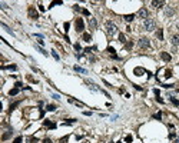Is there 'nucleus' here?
<instances>
[{"label":"nucleus","instance_id":"nucleus-1","mask_svg":"<svg viewBox=\"0 0 179 143\" xmlns=\"http://www.w3.org/2000/svg\"><path fill=\"white\" fill-rule=\"evenodd\" d=\"M105 29H106L107 36H113V34L118 32V29H116V26H115L113 22H106V23H105Z\"/></svg>","mask_w":179,"mask_h":143},{"label":"nucleus","instance_id":"nucleus-2","mask_svg":"<svg viewBox=\"0 0 179 143\" xmlns=\"http://www.w3.org/2000/svg\"><path fill=\"white\" fill-rule=\"evenodd\" d=\"M155 20H152V19H146L145 20V23H143V27H145V30H148V32H152V30H155Z\"/></svg>","mask_w":179,"mask_h":143},{"label":"nucleus","instance_id":"nucleus-3","mask_svg":"<svg viewBox=\"0 0 179 143\" xmlns=\"http://www.w3.org/2000/svg\"><path fill=\"white\" fill-rule=\"evenodd\" d=\"M138 46H139L140 49H148V47H151V40H149L148 37H142V39L138 42Z\"/></svg>","mask_w":179,"mask_h":143},{"label":"nucleus","instance_id":"nucleus-4","mask_svg":"<svg viewBox=\"0 0 179 143\" xmlns=\"http://www.w3.org/2000/svg\"><path fill=\"white\" fill-rule=\"evenodd\" d=\"M75 27H76V32H83L85 29V23H83V19L82 17H77L76 22H75Z\"/></svg>","mask_w":179,"mask_h":143},{"label":"nucleus","instance_id":"nucleus-5","mask_svg":"<svg viewBox=\"0 0 179 143\" xmlns=\"http://www.w3.org/2000/svg\"><path fill=\"white\" fill-rule=\"evenodd\" d=\"M27 13H29V17H30V19H33V20H36V19H37V17H39L37 12H36V9H34L33 6H30V7H29Z\"/></svg>","mask_w":179,"mask_h":143},{"label":"nucleus","instance_id":"nucleus-6","mask_svg":"<svg viewBox=\"0 0 179 143\" xmlns=\"http://www.w3.org/2000/svg\"><path fill=\"white\" fill-rule=\"evenodd\" d=\"M138 16L140 17V19H145V20H146V19H148V16H149V13H148V10H146L145 7H142V9L138 12Z\"/></svg>","mask_w":179,"mask_h":143},{"label":"nucleus","instance_id":"nucleus-7","mask_svg":"<svg viewBox=\"0 0 179 143\" xmlns=\"http://www.w3.org/2000/svg\"><path fill=\"white\" fill-rule=\"evenodd\" d=\"M151 4H152L153 7L159 9V7H162V6H165V2H163V0H152V2H151Z\"/></svg>","mask_w":179,"mask_h":143},{"label":"nucleus","instance_id":"nucleus-8","mask_svg":"<svg viewBox=\"0 0 179 143\" xmlns=\"http://www.w3.org/2000/svg\"><path fill=\"white\" fill-rule=\"evenodd\" d=\"M160 57H162V60H165V62H171V55H169V53H166V52H162V53H160Z\"/></svg>","mask_w":179,"mask_h":143},{"label":"nucleus","instance_id":"nucleus-9","mask_svg":"<svg viewBox=\"0 0 179 143\" xmlns=\"http://www.w3.org/2000/svg\"><path fill=\"white\" fill-rule=\"evenodd\" d=\"M43 124H45V126H47L49 129H56V123H52V122H50V120H47V119L43 122Z\"/></svg>","mask_w":179,"mask_h":143},{"label":"nucleus","instance_id":"nucleus-10","mask_svg":"<svg viewBox=\"0 0 179 143\" xmlns=\"http://www.w3.org/2000/svg\"><path fill=\"white\" fill-rule=\"evenodd\" d=\"M89 26H90L92 29H96L98 27V22L93 19V17H90V20H89Z\"/></svg>","mask_w":179,"mask_h":143},{"label":"nucleus","instance_id":"nucleus-11","mask_svg":"<svg viewBox=\"0 0 179 143\" xmlns=\"http://www.w3.org/2000/svg\"><path fill=\"white\" fill-rule=\"evenodd\" d=\"M172 43L175 46H179V34H173L172 36Z\"/></svg>","mask_w":179,"mask_h":143},{"label":"nucleus","instance_id":"nucleus-12","mask_svg":"<svg viewBox=\"0 0 179 143\" xmlns=\"http://www.w3.org/2000/svg\"><path fill=\"white\" fill-rule=\"evenodd\" d=\"M145 72H146L145 69H142V67H136V69H135V75H136V76H140L142 73H145Z\"/></svg>","mask_w":179,"mask_h":143},{"label":"nucleus","instance_id":"nucleus-13","mask_svg":"<svg viewBox=\"0 0 179 143\" xmlns=\"http://www.w3.org/2000/svg\"><path fill=\"white\" fill-rule=\"evenodd\" d=\"M156 37H158L159 40H163V30H162V29H159V30L156 32Z\"/></svg>","mask_w":179,"mask_h":143},{"label":"nucleus","instance_id":"nucleus-14","mask_svg":"<svg viewBox=\"0 0 179 143\" xmlns=\"http://www.w3.org/2000/svg\"><path fill=\"white\" fill-rule=\"evenodd\" d=\"M82 39H83L85 42H90V40H92V36L89 34V33H83V36H82Z\"/></svg>","mask_w":179,"mask_h":143},{"label":"nucleus","instance_id":"nucleus-15","mask_svg":"<svg viewBox=\"0 0 179 143\" xmlns=\"http://www.w3.org/2000/svg\"><path fill=\"white\" fill-rule=\"evenodd\" d=\"M165 13H166L168 17H171V16L175 13V9H173V7H166V12H165Z\"/></svg>","mask_w":179,"mask_h":143},{"label":"nucleus","instance_id":"nucleus-16","mask_svg":"<svg viewBox=\"0 0 179 143\" xmlns=\"http://www.w3.org/2000/svg\"><path fill=\"white\" fill-rule=\"evenodd\" d=\"M2 69H4V70H16L17 67H16V64H9V66H3Z\"/></svg>","mask_w":179,"mask_h":143},{"label":"nucleus","instance_id":"nucleus-17","mask_svg":"<svg viewBox=\"0 0 179 143\" xmlns=\"http://www.w3.org/2000/svg\"><path fill=\"white\" fill-rule=\"evenodd\" d=\"M17 93H19V87H14V89H12V90L9 92V95H10V96H16Z\"/></svg>","mask_w":179,"mask_h":143},{"label":"nucleus","instance_id":"nucleus-18","mask_svg":"<svg viewBox=\"0 0 179 143\" xmlns=\"http://www.w3.org/2000/svg\"><path fill=\"white\" fill-rule=\"evenodd\" d=\"M12 133H13L12 130H9V132H6V133H4V135L2 136V139H3V140H7V139H9V137L12 136Z\"/></svg>","mask_w":179,"mask_h":143},{"label":"nucleus","instance_id":"nucleus-19","mask_svg":"<svg viewBox=\"0 0 179 143\" xmlns=\"http://www.w3.org/2000/svg\"><path fill=\"white\" fill-rule=\"evenodd\" d=\"M135 19V14H126V16H125V20H126V22H132Z\"/></svg>","mask_w":179,"mask_h":143},{"label":"nucleus","instance_id":"nucleus-20","mask_svg":"<svg viewBox=\"0 0 179 143\" xmlns=\"http://www.w3.org/2000/svg\"><path fill=\"white\" fill-rule=\"evenodd\" d=\"M119 42L120 43H126V37H125L123 33H119Z\"/></svg>","mask_w":179,"mask_h":143},{"label":"nucleus","instance_id":"nucleus-21","mask_svg":"<svg viewBox=\"0 0 179 143\" xmlns=\"http://www.w3.org/2000/svg\"><path fill=\"white\" fill-rule=\"evenodd\" d=\"M0 26H2L3 29H6V32H7V33H10V34H13V32H12V30H10V29H9V27H7V26H6L4 23H0Z\"/></svg>","mask_w":179,"mask_h":143},{"label":"nucleus","instance_id":"nucleus-22","mask_svg":"<svg viewBox=\"0 0 179 143\" xmlns=\"http://www.w3.org/2000/svg\"><path fill=\"white\" fill-rule=\"evenodd\" d=\"M55 109H56V106H55V104H49V106L46 107V110H49V112H53Z\"/></svg>","mask_w":179,"mask_h":143},{"label":"nucleus","instance_id":"nucleus-23","mask_svg":"<svg viewBox=\"0 0 179 143\" xmlns=\"http://www.w3.org/2000/svg\"><path fill=\"white\" fill-rule=\"evenodd\" d=\"M165 77H166V79H169V77H172V70H169V69H168V70L165 72Z\"/></svg>","mask_w":179,"mask_h":143},{"label":"nucleus","instance_id":"nucleus-24","mask_svg":"<svg viewBox=\"0 0 179 143\" xmlns=\"http://www.w3.org/2000/svg\"><path fill=\"white\" fill-rule=\"evenodd\" d=\"M19 104H20V102H16V103L10 104V112H12V110H14V107H17V106H19Z\"/></svg>","mask_w":179,"mask_h":143},{"label":"nucleus","instance_id":"nucleus-25","mask_svg":"<svg viewBox=\"0 0 179 143\" xmlns=\"http://www.w3.org/2000/svg\"><path fill=\"white\" fill-rule=\"evenodd\" d=\"M75 70H76V72H80V73H86V70L82 69V67H79V66H75Z\"/></svg>","mask_w":179,"mask_h":143},{"label":"nucleus","instance_id":"nucleus-26","mask_svg":"<svg viewBox=\"0 0 179 143\" xmlns=\"http://www.w3.org/2000/svg\"><path fill=\"white\" fill-rule=\"evenodd\" d=\"M132 47H133V42H130V40H129V42L126 43V49H128V50H130Z\"/></svg>","mask_w":179,"mask_h":143},{"label":"nucleus","instance_id":"nucleus-27","mask_svg":"<svg viewBox=\"0 0 179 143\" xmlns=\"http://www.w3.org/2000/svg\"><path fill=\"white\" fill-rule=\"evenodd\" d=\"M22 142H23V137H22V136H19V137H16V139H14V142H13V143H22Z\"/></svg>","mask_w":179,"mask_h":143},{"label":"nucleus","instance_id":"nucleus-28","mask_svg":"<svg viewBox=\"0 0 179 143\" xmlns=\"http://www.w3.org/2000/svg\"><path fill=\"white\" fill-rule=\"evenodd\" d=\"M52 56H53V57H55L56 60H59V59H60V57H59V55H57V53H56L55 50H52Z\"/></svg>","mask_w":179,"mask_h":143},{"label":"nucleus","instance_id":"nucleus-29","mask_svg":"<svg viewBox=\"0 0 179 143\" xmlns=\"http://www.w3.org/2000/svg\"><path fill=\"white\" fill-rule=\"evenodd\" d=\"M107 52H109V53H110L112 56H113V55H116V53H115V49H113V47H110V46L107 47Z\"/></svg>","mask_w":179,"mask_h":143},{"label":"nucleus","instance_id":"nucleus-30","mask_svg":"<svg viewBox=\"0 0 179 143\" xmlns=\"http://www.w3.org/2000/svg\"><path fill=\"white\" fill-rule=\"evenodd\" d=\"M171 102H172L173 104H176V106H179V100H178V99H175V97H171Z\"/></svg>","mask_w":179,"mask_h":143},{"label":"nucleus","instance_id":"nucleus-31","mask_svg":"<svg viewBox=\"0 0 179 143\" xmlns=\"http://www.w3.org/2000/svg\"><path fill=\"white\" fill-rule=\"evenodd\" d=\"M29 143H37V137H29Z\"/></svg>","mask_w":179,"mask_h":143},{"label":"nucleus","instance_id":"nucleus-32","mask_svg":"<svg viewBox=\"0 0 179 143\" xmlns=\"http://www.w3.org/2000/svg\"><path fill=\"white\" fill-rule=\"evenodd\" d=\"M153 117L155 119H160V117H162V112H158L156 115H153Z\"/></svg>","mask_w":179,"mask_h":143},{"label":"nucleus","instance_id":"nucleus-33","mask_svg":"<svg viewBox=\"0 0 179 143\" xmlns=\"http://www.w3.org/2000/svg\"><path fill=\"white\" fill-rule=\"evenodd\" d=\"M125 140H126V142H128V143H130V142H132V140H133V137H132V136H130V135H128V136H126V139H125Z\"/></svg>","mask_w":179,"mask_h":143},{"label":"nucleus","instance_id":"nucleus-34","mask_svg":"<svg viewBox=\"0 0 179 143\" xmlns=\"http://www.w3.org/2000/svg\"><path fill=\"white\" fill-rule=\"evenodd\" d=\"M67 140H69V136H65V137H62L59 142H60V143H65V142H67Z\"/></svg>","mask_w":179,"mask_h":143},{"label":"nucleus","instance_id":"nucleus-35","mask_svg":"<svg viewBox=\"0 0 179 143\" xmlns=\"http://www.w3.org/2000/svg\"><path fill=\"white\" fill-rule=\"evenodd\" d=\"M75 49L79 52V50H82V47H80V43H75Z\"/></svg>","mask_w":179,"mask_h":143},{"label":"nucleus","instance_id":"nucleus-36","mask_svg":"<svg viewBox=\"0 0 179 143\" xmlns=\"http://www.w3.org/2000/svg\"><path fill=\"white\" fill-rule=\"evenodd\" d=\"M37 50H39V52L42 53V55H46V56H47V52H45L43 49H40V47H37Z\"/></svg>","mask_w":179,"mask_h":143},{"label":"nucleus","instance_id":"nucleus-37","mask_svg":"<svg viewBox=\"0 0 179 143\" xmlns=\"http://www.w3.org/2000/svg\"><path fill=\"white\" fill-rule=\"evenodd\" d=\"M82 13H83L85 16H89V14H90V13H89V12H87L86 9H82Z\"/></svg>","mask_w":179,"mask_h":143},{"label":"nucleus","instance_id":"nucleus-38","mask_svg":"<svg viewBox=\"0 0 179 143\" xmlns=\"http://www.w3.org/2000/svg\"><path fill=\"white\" fill-rule=\"evenodd\" d=\"M43 143H52V140H50V139H49V137H46V139H45V140H43Z\"/></svg>","mask_w":179,"mask_h":143},{"label":"nucleus","instance_id":"nucleus-39","mask_svg":"<svg viewBox=\"0 0 179 143\" xmlns=\"http://www.w3.org/2000/svg\"><path fill=\"white\" fill-rule=\"evenodd\" d=\"M65 30H66V32H67V30H69V23H67V22H66V23H65Z\"/></svg>","mask_w":179,"mask_h":143},{"label":"nucleus","instance_id":"nucleus-40","mask_svg":"<svg viewBox=\"0 0 179 143\" xmlns=\"http://www.w3.org/2000/svg\"><path fill=\"white\" fill-rule=\"evenodd\" d=\"M173 137H175V133H173V132H171V133H169V139H173Z\"/></svg>","mask_w":179,"mask_h":143},{"label":"nucleus","instance_id":"nucleus-41","mask_svg":"<svg viewBox=\"0 0 179 143\" xmlns=\"http://www.w3.org/2000/svg\"><path fill=\"white\" fill-rule=\"evenodd\" d=\"M156 100H158V102H159V103H163V100H162V99H160V97H159V96H158V97H156Z\"/></svg>","mask_w":179,"mask_h":143},{"label":"nucleus","instance_id":"nucleus-42","mask_svg":"<svg viewBox=\"0 0 179 143\" xmlns=\"http://www.w3.org/2000/svg\"><path fill=\"white\" fill-rule=\"evenodd\" d=\"M0 6H2V9H6L7 6H6V3H0Z\"/></svg>","mask_w":179,"mask_h":143},{"label":"nucleus","instance_id":"nucleus-43","mask_svg":"<svg viewBox=\"0 0 179 143\" xmlns=\"http://www.w3.org/2000/svg\"><path fill=\"white\" fill-rule=\"evenodd\" d=\"M39 9H40V12H45V7H43L42 4H39Z\"/></svg>","mask_w":179,"mask_h":143},{"label":"nucleus","instance_id":"nucleus-44","mask_svg":"<svg viewBox=\"0 0 179 143\" xmlns=\"http://www.w3.org/2000/svg\"><path fill=\"white\" fill-rule=\"evenodd\" d=\"M175 143H179V137H178V139H175Z\"/></svg>","mask_w":179,"mask_h":143},{"label":"nucleus","instance_id":"nucleus-45","mask_svg":"<svg viewBox=\"0 0 179 143\" xmlns=\"http://www.w3.org/2000/svg\"><path fill=\"white\" fill-rule=\"evenodd\" d=\"M83 143H86V142H83Z\"/></svg>","mask_w":179,"mask_h":143}]
</instances>
